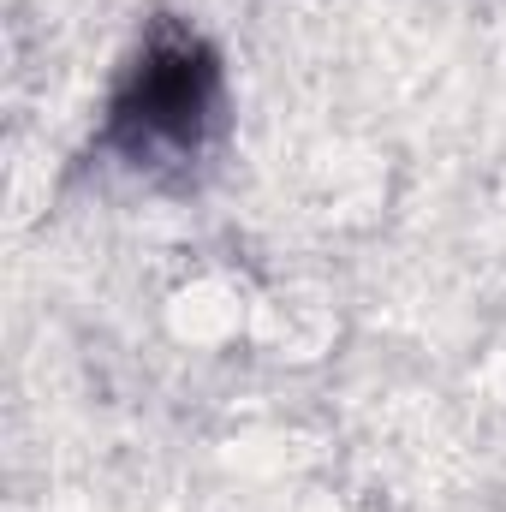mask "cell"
Returning a JSON list of instances; mask_svg holds the SVG:
<instances>
[{
	"label": "cell",
	"mask_w": 506,
	"mask_h": 512,
	"mask_svg": "<svg viewBox=\"0 0 506 512\" xmlns=\"http://www.w3.org/2000/svg\"><path fill=\"white\" fill-rule=\"evenodd\" d=\"M215 102H221L215 54L185 30H161L114 96L108 143L131 161H191L215 126Z\"/></svg>",
	"instance_id": "1"
}]
</instances>
